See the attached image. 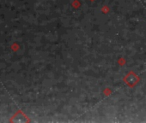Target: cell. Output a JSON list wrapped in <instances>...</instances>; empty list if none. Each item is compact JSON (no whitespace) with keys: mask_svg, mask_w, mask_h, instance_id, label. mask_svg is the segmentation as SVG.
<instances>
[]
</instances>
